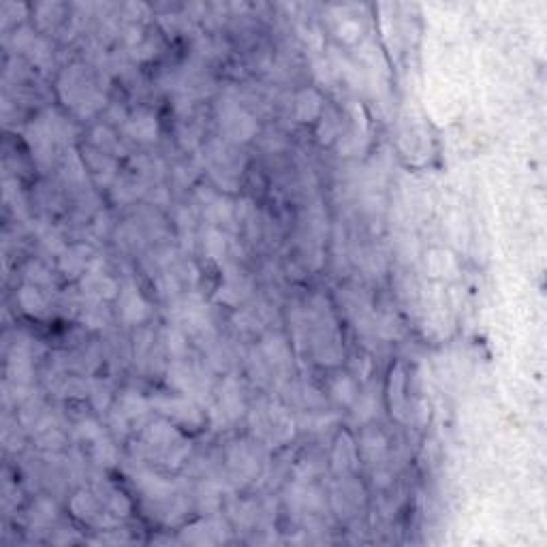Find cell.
<instances>
[{"mask_svg": "<svg viewBox=\"0 0 547 547\" xmlns=\"http://www.w3.org/2000/svg\"><path fill=\"white\" fill-rule=\"evenodd\" d=\"M124 131H126L129 137H133V139H137V141H145V143H148V141H154V139H156L159 124H156V118H154L152 114H148V112H139V114H135V116L126 122Z\"/></svg>", "mask_w": 547, "mask_h": 547, "instance_id": "7", "label": "cell"}, {"mask_svg": "<svg viewBox=\"0 0 547 547\" xmlns=\"http://www.w3.org/2000/svg\"><path fill=\"white\" fill-rule=\"evenodd\" d=\"M148 409H150L148 400L141 398L139 393L129 391V393L122 395L120 404H118V417L120 419H137V417L148 413Z\"/></svg>", "mask_w": 547, "mask_h": 547, "instance_id": "9", "label": "cell"}, {"mask_svg": "<svg viewBox=\"0 0 547 547\" xmlns=\"http://www.w3.org/2000/svg\"><path fill=\"white\" fill-rule=\"evenodd\" d=\"M152 404L156 407V411H161L163 415H167L177 423H184V425L201 423V415L189 398H156Z\"/></svg>", "mask_w": 547, "mask_h": 547, "instance_id": "1", "label": "cell"}, {"mask_svg": "<svg viewBox=\"0 0 547 547\" xmlns=\"http://www.w3.org/2000/svg\"><path fill=\"white\" fill-rule=\"evenodd\" d=\"M73 513H75L78 518H82V520H90L92 516H94V511H96V500L90 496V494H78L75 496V500H73Z\"/></svg>", "mask_w": 547, "mask_h": 547, "instance_id": "20", "label": "cell"}, {"mask_svg": "<svg viewBox=\"0 0 547 547\" xmlns=\"http://www.w3.org/2000/svg\"><path fill=\"white\" fill-rule=\"evenodd\" d=\"M332 395H334L336 402H340V404H344V407L353 404L355 398H357V389H355L353 379H349V377H338V379L332 383Z\"/></svg>", "mask_w": 547, "mask_h": 547, "instance_id": "15", "label": "cell"}, {"mask_svg": "<svg viewBox=\"0 0 547 547\" xmlns=\"http://www.w3.org/2000/svg\"><path fill=\"white\" fill-rule=\"evenodd\" d=\"M205 250H207V254H210L212 259L223 261L225 250H227V240H225V235H223L221 231H216V229H210L207 235H205Z\"/></svg>", "mask_w": 547, "mask_h": 547, "instance_id": "18", "label": "cell"}, {"mask_svg": "<svg viewBox=\"0 0 547 547\" xmlns=\"http://www.w3.org/2000/svg\"><path fill=\"white\" fill-rule=\"evenodd\" d=\"M385 445H387V441L383 439V434H379V432L366 434V436H363V441H361V449L370 460H379L385 453Z\"/></svg>", "mask_w": 547, "mask_h": 547, "instance_id": "19", "label": "cell"}, {"mask_svg": "<svg viewBox=\"0 0 547 547\" xmlns=\"http://www.w3.org/2000/svg\"><path fill=\"white\" fill-rule=\"evenodd\" d=\"M26 141H28V145L32 148V152L36 154V159L45 161V159L50 156V152H52V145H54L56 137H54V133H52L48 120H41V122H36V124L28 126V131H26Z\"/></svg>", "mask_w": 547, "mask_h": 547, "instance_id": "5", "label": "cell"}, {"mask_svg": "<svg viewBox=\"0 0 547 547\" xmlns=\"http://www.w3.org/2000/svg\"><path fill=\"white\" fill-rule=\"evenodd\" d=\"M377 409H379L377 398H374L372 393H363V395L357 400V402H355L353 417H355V421H359V423H366V421H370V419L377 415Z\"/></svg>", "mask_w": 547, "mask_h": 547, "instance_id": "17", "label": "cell"}, {"mask_svg": "<svg viewBox=\"0 0 547 547\" xmlns=\"http://www.w3.org/2000/svg\"><path fill=\"white\" fill-rule=\"evenodd\" d=\"M26 278H28L30 282H34V286H36V284H50V272H48L45 268H41L39 263H30V265H28Z\"/></svg>", "mask_w": 547, "mask_h": 547, "instance_id": "25", "label": "cell"}, {"mask_svg": "<svg viewBox=\"0 0 547 547\" xmlns=\"http://www.w3.org/2000/svg\"><path fill=\"white\" fill-rule=\"evenodd\" d=\"M342 458V462L336 466V468H347V466H351L353 464V460H355V447H353V443L347 439V436H340V441H338V447H336V455H334V462H338Z\"/></svg>", "mask_w": 547, "mask_h": 547, "instance_id": "22", "label": "cell"}, {"mask_svg": "<svg viewBox=\"0 0 547 547\" xmlns=\"http://www.w3.org/2000/svg\"><path fill=\"white\" fill-rule=\"evenodd\" d=\"M205 210H207V216L212 218V221H216V223H229L231 221V201L229 199L210 195V201L205 203Z\"/></svg>", "mask_w": 547, "mask_h": 547, "instance_id": "16", "label": "cell"}, {"mask_svg": "<svg viewBox=\"0 0 547 547\" xmlns=\"http://www.w3.org/2000/svg\"><path fill=\"white\" fill-rule=\"evenodd\" d=\"M221 126L233 141H246L254 135V131H257L254 120L244 112V109H240L235 105H225L223 114H221Z\"/></svg>", "mask_w": 547, "mask_h": 547, "instance_id": "2", "label": "cell"}, {"mask_svg": "<svg viewBox=\"0 0 547 547\" xmlns=\"http://www.w3.org/2000/svg\"><path fill=\"white\" fill-rule=\"evenodd\" d=\"M261 353L272 366H284L289 361V347L280 336H268L261 344Z\"/></svg>", "mask_w": 547, "mask_h": 547, "instance_id": "12", "label": "cell"}, {"mask_svg": "<svg viewBox=\"0 0 547 547\" xmlns=\"http://www.w3.org/2000/svg\"><path fill=\"white\" fill-rule=\"evenodd\" d=\"M84 248H71V250H64L62 257H60V270L66 274V276H80L86 272V257H84Z\"/></svg>", "mask_w": 547, "mask_h": 547, "instance_id": "13", "label": "cell"}, {"mask_svg": "<svg viewBox=\"0 0 547 547\" xmlns=\"http://www.w3.org/2000/svg\"><path fill=\"white\" fill-rule=\"evenodd\" d=\"M137 486L143 490V494L148 496V498H167L169 496V492H171V486L169 483H165L161 477H156V475H139L137 477Z\"/></svg>", "mask_w": 547, "mask_h": 547, "instance_id": "14", "label": "cell"}, {"mask_svg": "<svg viewBox=\"0 0 547 547\" xmlns=\"http://www.w3.org/2000/svg\"><path fill=\"white\" fill-rule=\"evenodd\" d=\"M221 413L227 417V419H238L244 411V404H242V395H240V387L235 385L233 379H227L223 389H221Z\"/></svg>", "mask_w": 547, "mask_h": 547, "instance_id": "8", "label": "cell"}, {"mask_svg": "<svg viewBox=\"0 0 547 547\" xmlns=\"http://www.w3.org/2000/svg\"><path fill=\"white\" fill-rule=\"evenodd\" d=\"M78 436H80L82 441L94 443L96 439H101V436H103V430H101L94 421H82V423L78 425Z\"/></svg>", "mask_w": 547, "mask_h": 547, "instance_id": "24", "label": "cell"}, {"mask_svg": "<svg viewBox=\"0 0 547 547\" xmlns=\"http://www.w3.org/2000/svg\"><path fill=\"white\" fill-rule=\"evenodd\" d=\"M94 455H96L99 464H114L116 451H114L112 443H109L105 436H101V439L94 441Z\"/></svg>", "mask_w": 547, "mask_h": 547, "instance_id": "23", "label": "cell"}, {"mask_svg": "<svg viewBox=\"0 0 547 547\" xmlns=\"http://www.w3.org/2000/svg\"><path fill=\"white\" fill-rule=\"evenodd\" d=\"M17 302L24 308V312L32 314V316H43L45 314V300L41 298V293L36 291V286H22L17 293Z\"/></svg>", "mask_w": 547, "mask_h": 547, "instance_id": "11", "label": "cell"}, {"mask_svg": "<svg viewBox=\"0 0 547 547\" xmlns=\"http://www.w3.org/2000/svg\"><path fill=\"white\" fill-rule=\"evenodd\" d=\"M248 291H250V282L238 270H227L225 282L218 289L216 300L225 304H240L248 296Z\"/></svg>", "mask_w": 547, "mask_h": 547, "instance_id": "6", "label": "cell"}, {"mask_svg": "<svg viewBox=\"0 0 547 547\" xmlns=\"http://www.w3.org/2000/svg\"><path fill=\"white\" fill-rule=\"evenodd\" d=\"M321 112V99L316 96V92L312 90H304L300 92L298 101H296V116L300 122H312Z\"/></svg>", "mask_w": 547, "mask_h": 547, "instance_id": "10", "label": "cell"}, {"mask_svg": "<svg viewBox=\"0 0 547 547\" xmlns=\"http://www.w3.org/2000/svg\"><path fill=\"white\" fill-rule=\"evenodd\" d=\"M120 316L122 321L135 325V323H141L145 316H148V304L143 302L141 293L137 291V286L133 284H126L122 291H120Z\"/></svg>", "mask_w": 547, "mask_h": 547, "instance_id": "3", "label": "cell"}, {"mask_svg": "<svg viewBox=\"0 0 547 547\" xmlns=\"http://www.w3.org/2000/svg\"><path fill=\"white\" fill-rule=\"evenodd\" d=\"M167 338H169V351L173 353V355H182L187 351V344H184V336H182L180 332H175V330H171L169 334H167Z\"/></svg>", "mask_w": 547, "mask_h": 547, "instance_id": "26", "label": "cell"}, {"mask_svg": "<svg viewBox=\"0 0 547 547\" xmlns=\"http://www.w3.org/2000/svg\"><path fill=\"white\" fill-rule=\"evenodd\" d=\"M39 238H41L43 246H45L50 252L62 254V252L66 250V248H64V242H62V238H60V233H58L56 229H52V227H41V229H39Z\"/></svg>", "mask_w": 547, "mask_h": 547, "instance_id": "21", "label": "cell"}, {"mask_svg": "<svg viewBox=\"0 0 547 547\" xmlns=\"http://www.w3.org/2000/svg\"><path fill=\"white\" fill-rule=\"evenodd\" d=\"M82 289L84 293L90 296V298H99V300H112L118 296V284L114 278L105 276L103 272H99L96 268L88 270V274L84 276L82 280Z\"/></svg>", "mask_w": 547, "mask_h": 547, "instance_id": "4", "label": "cell"}]
</instances>
